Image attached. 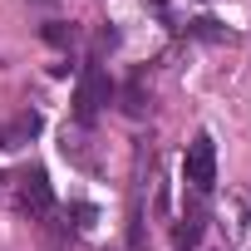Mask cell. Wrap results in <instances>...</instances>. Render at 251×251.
<instances>
[{
  "label": "cell",
  "mask_w": 251,
  "mask_h": 251,
  "mask_svg": "<svg viewBox=\"0 0 251 251\" xmlns=\"http://www.w3.org/2000/svg\"><path fill=\"white\" fill-rule=\"evenodd\" d=\"M108 94H113V84L103 79V69H94V64H89V74L79 79V94H74V113L89 123V118H94V113L108 103Z\"/></svg>",
  "instance_id": "obj_2"
},
{
  "label": "cell",
  "mask_w": 251,
  "mask_h": 251,
  "mask_svg": "<svg viewBox=\"0 0 251 251\" xmlns=\"http://www.w3.org/2000/svg\"><path fill=\"white\" fill-rule=\"evenodd\" d=\"M182 177L192 182V192H212V182H217V143H212V133H197L187 143Z\"/></svg>",
  "instance_id": "obj_1"
},
{
  "label": "cell",
  "mask_w": 251,
  "mask_h": 251,
  "mask_svg": "<svg viewBox=\"0 0 251 251\" xmlns=\"http://www.w3.org/2000/svg\"><path fill=\"white\" fill-rule=\"evenodd\" d=\"M20 207H25L30 217H50V212H54V187H50V177H45L40 168H30V173L20 177Z\"/></svg>",
  "instance_id": "obj_3"
},
{
  "label": "cell",
  "mask_w": 251,
  "mask_h": 251,
  "mask_svg": "<svg viewBox=\"0 0 251 251\" xmlns=\"http://www.w3.org/2000/svg\"><path fill=\"white\" fill-rule=\"evenodd\" d=\"M45 40H50V45H74V40H79V30H74V25H50V30H45Z\"/></svg>",
  "instance_id": "obj_6"
},
{
  "label": "cell",
  "mask_w": 251,
  "mask_h": 251,
  "mask_svg": "<svg viewBox=\"0 0 251 251\" xmlns=\"http://www.w3.org/2000/svg\"><path fill=\"white\" fill-rule=\"evenodd\" d=\"M202 226H207V222H202V212H192V217L177 226V246H182V251H187V246H197V241H202Z\"/></svg>",
  "instance_id": "obj_5"
},
{
  "label": "cell",
  "mask_w": 251,
  "mask_h": 251,
  "mask_svg": "<svg viewBox=\"0 0 251 251\" xmlns=\"http://www.w3.org/2000/svg\"><path fill=\"white\" fill-rule=\"evenodd\" d=\"M40 133V113H20L10 128H5V148H20L25 138H35Z\"/></svg>",
  "instance_id": "obj_4"
}]
</instances>
